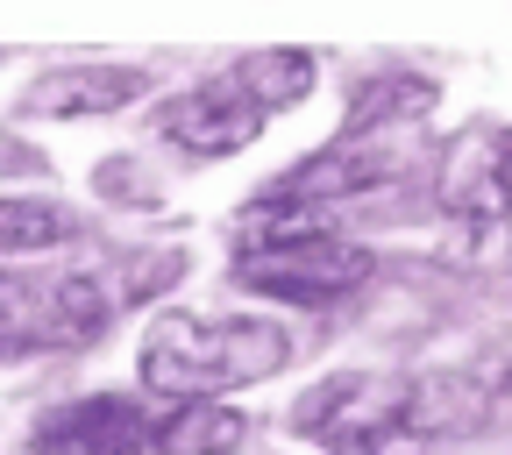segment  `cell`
<instances>
[{
    "mask_svg": "<svg viewBox=\"0 0 512 455\" xmlns=\"http://www.w3.org/2000/svg\"><path fill=\"white\" fill-rule=\"evenodd\" d=\"M292 363V335L278 320H249V313H157L150 335L136 349V370L157 399L200 406L235 384H264Z\"/></svg>",
    "mask_w": 512,
    "mask_h": 455,
    "instance_id": "1",
    "label": "cell"
},
{
    "mask_svg": "<svg viewBox=\"0 0 512 455\" xmlns=\"http://www.w3.org/2000/svg\"><path fill=\"white\" fill-rule=\"evenodd\" d=\"M370 249L349 235H328L313 214L292 207H249L242 228V256H235V285L264 292V299H292V306H328L349 299L356 285H370Z\"/></svg>",
    "mask_w": 512,
    "mask_h": 455,
    "instance_id": "2",
    "label": "cell"
},
{
    "mask_svg": "<svg viewBox=\"0 0 512 455\" xmlns=\"http://www.w3.org/2000/svg\"><path fill=\"white\" fill-rule=\"evenodd\" d=\"M292 427L328 455H434V441L413 427V377H392V370L320 377L306 406L292 413Z\"/></svg>",
    "mask_w": 512,
    "mask_h": 455,
    "instance_id": "3",
    "label": "cell"
},
{
    "mask_svg": "<svg viewBox=\"0 0 512 455\" xmlns=\"http://www.w3.org/2000/svg\"><path fill=\"white\" fill-rule=\"evenodd\" d=\"M399 171H413V136L406 128H349L342 143H328L320 157L292 164L264 207H320V200H356L370 185H392Z\"/></svg>",
    "mask_w": 512,
    "mask_h": 455,
    "instance_id": "4",
    "label": "cell"
},
{
    "mask_svg": "<svg viewBox=\"0 0 512 455\" xmlns=\"http://www.w3.org/2000/svg\"><path fill=\"white\" fill-rule=\"evenodd\" d=\"M434 207L470 228H505L512 221V128L470 121L441 143L434 157Z\"/></svg>",
    "mask_w": 512,
    "mask_h": 455,
    "instance_id": "5",
    "label": "cell"
},
{
    "mask_svg": "<svg viewBox=\"0 0 512 455\" xmlns=\"http://www.w3.org/2000/svg\"><path fill=\"white\" fill-rule=\"evenodd\" d=\"M157 136L178 143L185 157H235V150H249L256 136H264V114H256L249 93L221 72V79H207V86L171 93V100L157 107Z\"/></svg>",
    "mask_w": 512,
    "mask_h": 455,
    "instance_id": "6",
    "label": "cell"
},
{
    "mask_svg": "<svg viewBox=\"0 0 512 455\" xmlns=\"http://www.w3.org/2000/svg\"><path fill=\"white\" fill-rule=\"evenodd\" d=\"M150 413L121 392H93V399H64L57 413H43L29 427V455H143L150 448Z\"/></svg>",
    "mask_w": 512,
    "mask_h": 455,
    "instance_id": "7",
    "label": "cell"
},
{
    "mask_svg": "<svg viewBox=\"0 0 512 455\" xmlns=\"http://www.w3.org/2000/svg\"><path fill=\"white\" fill-rule=\"evenodd\" d=\"M143 93H150V72H136V64H57V72H43L22 93V114L100 121V114H121L128 100H143Z\"/></svg>",
    "mask_w": 512,
    "mask_h": 455,
    "instance_id": "8",
    "label": "cell"
},
{
    "mask_svg": "<svg viewBox=\"0 0 512 455\" xmlns=\"http://www.w3.org/2000/svg\"><path fill=\"white\" fill-rule=\"evenodd\" d=\"M249 413L242 406H221V399H200V406H178L171 420H157L150 448L157 455H235L249 441Z\"/></svg>",
    "mask_w": 512,
    "mask_h": 455,
    "instance_id": "9",
    "label": "cell"
},
{
    "mask_svg": "<svg viewBox=\"0 0 512 455\" xmlns=\"http://www.w3.org/2000/svg\"><path fill=\"white\" fill-rule=\"evenodd\" d=\"M242 93H249V107L256 114H278V107H299L306 93H313V79H320V64L306 57V50H256V57H242L235 72H228Z\"/></svg>",
    "mask_w": 512,
    "mask_h": 455,
    "instance_id": "10",
    "label": "cell"
},
{
    "mask_svg": "<svg viewBox=\"0 0 512 455\" xmlns=\"http://www.w3.org/2000/svg\"><path fill=\"white\" fill-rule=\"evenodd\" d=\"M79 242V214L57 200H0V256H43Z\"/></svg>",
    "mask_w": 512,
    "mask_h": 455,
    "instance_id": "11",
    "label": "cell"
},
{
    "mask_svg": "<svg viewBox=\"0 0 512 455\" xmlns=\"http://www.w3.org/2000/svg\"><path fill=\"white\" fill-rule=\"evenodd\" d=\"M427 107H434V79H420V72H384V79H370V86L356 93L349 128H413Z\"/></svg>",
    "mask_w": 512,
    "mask_h": 455,
    "instance_id": "12",
    "label": "cell"
},
{
    "mask_svg": "<svg viewBox=\"0 0 512 455\" xmlns=\"http://www.w3.org/2000/svg\"><path fill=\"white\" fill-rule=\"evenodd\" d=\"M128 171H136L128 157H107V164H100V192H107V200H128V207H143V200H150V185H136Z\"/></svg>",
    "mask_w": 512,
    "mask_h": 455,
    "instance_id": "13",
    "label": "cell"
}]
</instances>
